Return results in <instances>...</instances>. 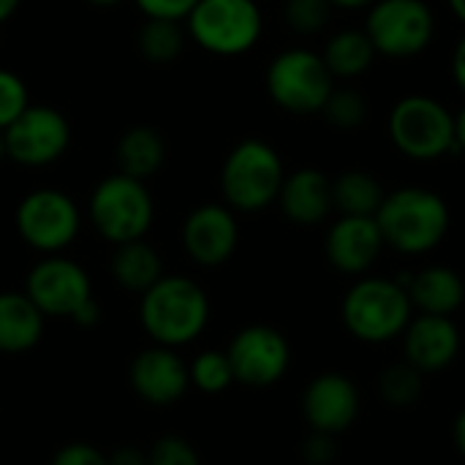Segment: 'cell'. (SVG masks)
<instances>
[{"instance_id": "cell-1", "label": "cell", "mask_w": 465, "mask_h": 465, "mask_svg": "<svg viewBox=\"0 0 465 465\" xmlns=\"http://www.w3.org/2000/svg\"><path fill=\"white\" fill-rule=\"evenodd\" d=\"M376 223L387 248L403 256H425L447 240L452 213L439 191L403 185L387 191L376 213Z\"/></svg>"}, {"instance_id": "cell-2", "label": "cell", "mask_w": 465, "mask_h": 465, "mask_svg": "<svg viewBox=\"0 0 465 465\" xmlns=\"http://www.w3.org/2000/svg\"><path fill=\"white\" fill-rule=\"evenodd\" d=\"M341 319L346 332L368 346H384L401 341L403 330L414 319V305L401 278L362 275L346 289L341 302Z\"/></svg>"}, {"instance_id": "cell-3", "label": "cell", "mask_w": 465, "mask_h": 465, "mask_svg": "<svg viewBox=\"0 0 465 465\" xmlns=\"http://www.w3.org/2000/svg\"><path fill=\"white\" fill-rule=\"evenodd\" d=\"M139 319L144 332L158 346L177 349L204 332L210 319V300L204 289L191 278H161L142 294Z\"/></svg>"}, {"instance_id": "cell-4", "label": "cell", "mask_w": 465, "mask_h": 465, "mask_svg": "<svg viewBox=\"0 0 465 465\" xmlns=\"http://www.w3.org/2000/svg\"><path fill=\"white\" fill-rule=\"evenodd\" d=\"M387 134L401 155L420 163L455 153V114L425 93H411L392 104Z\"/></svg>"}, {"instance_id": "cell-5", "label": "cell", "mask_w": 465, "mask_h": 465, "mask_svg": "<svg viewBox=\"0 0 465 465\" xmlns=\"http://www.w3.org/2000/svg\"><path fill=\"white\" fill-rule=\"evenodd\" d=\"M283 177L286 172L278 150L262 139H245L223 161L221 191L229 207L240 213H259L278 202Z\"/></svg>"}, {"instance_id": "cell-6", "label": "cell", "mask_w": 465, "mask_h": 465, "mask_svg": "<svg viewBox=\"0 0 465 465\" xmlns=\"http://www.w3.org/2000/svg\"><path fill=\"white\" fill-rule=\"evenodd\" d=\"M335 90V76L330 74L322 52L313 49H286L272 57L267 68L270 98L292 114H319Z\"/></svg>"}, {"instance_id": "cell-7", "label": "cell", "mask_w": 465, "mask_h": 465, "mask_svg": "<svg viewBox=\"0 0 465 465\" xmlns=\"http://www.w3.org/2000/svg\"><path fill=\"white\" fill-rule=\"evenodd\" d=\"M362 30L379 54L409 60L430 49L436 38V14L428 0H376L368 8Z\"/></svg>"}, {"instance_id": "cell-8", "label": "cell", "mask_w": 465, "mask_h": 465, "mask_svg": "<svg viewBox=\"0 0 465 465\" xmlns=\"http://www.w3.org/2000/svg\"><path fill=\"white\" fill-rule=\"evenodd\" d=\"M90 218L98 234L114 245L142 240L153 223V199L144 180L128 174L106 177L90 199Z\"/></svg>"}, {"instance_id": "cell-9", "label": "cell", "mask_w": 465, "mask_h": 465, "mask_svg": "<svg viewBox=\"0 0 465 465\" xmlns=\"http://www.w3.org/2000/svg\"><path fill=\"white\" fill-rule=\"evenodd\" d=\"M188 27L202 49L232 57L256 46L264 19L256 0H199Z\"/></svg>"}, {"instance_id": "cell-10", "label": "cell", "mask_w": 465, "mask_h": 465, "mask_svg": "<svg viewBox=\"0 0 465 465\" xmlns=\"http://www.w3.org/2000/svg\"><path fill=\"white\" fill-rule=\"evenodd\" d=\"M226 357L234 371V381L251 390H267L278 384L292 365V346L286 335L270 324H251L240 330Z\"/></svg>"}, {"instance_id": "cell-11", "label": "cell", "mask_w": 465, "mask_h": 465, "mask_svg": "<svg viewBox=\"0 0 465 465\" xmlns=\"http://www.w3.org/2000/svg\"><path fill=\"white\" fill-rule=\"evenodd\" d=\"M16 229L30 248L54 253L74 242L79 232V210L63 191L41 188L22 199L16 210Z\"/></svg>"}, {"instance_id": "cell-12", "label": "cell", "mask_w": 465, "mask_h": 465, "mask_svg": "<svg viewBox=\"0 0 465 465\" xmlns=\"http://www.w3.org/2000/svg\"><path fill=\"white\" fill-rule=\"evenodd\" d=\"M71 139L68 120L52 106H27L5 131V155L25 166H44L57 161Z\"/></svg>"}, {"instance_id": "cell-13", "label": "cell", "mask_w": 465, "mask_h": 465, "mask_svg": "<svg viewBox=\"0 0 465 465\" xmlns=\"http://www.w3.org/2000/svg\"><path fill=\"white\" fill-rule=\"evenodd\" d=\"M362 414V395L351 376L327 371L308 381L302 392V417L311 430L343 436Z\"/></svg>"}, {"instance_id": "cell-14", "label": "cell", "mask_w": 465, "mask_h": 465, "mask_svg": "<svg viewBox=\"0 0 465 465\" xmlns=\"http://www.w3.org/2000/svg\"><path fill=\"white\" fill-rule=\"evenodd\" d=\"M44 316H74L84 302L93 300L87 272L71 259H44L27 275L25 292Z\"/></svg>"}, {"instance_id": "cell-15", "label": "cell", "mask_w": 465, "mask_h": 465, "mask_svg": "<svg viewBox=\"0 0 465 465\" xmlns=\"http://www.w3.org/2000/svg\"><path fill=\"white\" fill-rule=\"evenodd\" d=\"M384 237L376 218L341 215L330 223L324 237V256L332 270L349 278L368 275L384 253Z\"/></svg>"}, {"instance_id": "cell-16", "label": "cell", "mask_w": 465, "mask_h": 465, "mask_svg": "<svg viewBox=\"0 0 465 465\" xmlns=\"http://www.w3.org/2000/svg\"><path fill=\"white\" fill-rule=\"evenodd\" d=\"M401 343H403V360L411 362L425 376H433L455 365L463 338L452 316L414 313V319L401 335Z\"/></svg>"}, {"instance_id": "cell-17", "label": "cell", "mask_w": 465, "mask_h": 465, "mask_svg": "<svg viewBox=\"0 0 465 465\" xmlns=\"http://www.w3.org/2000/svg\"><path fill=\"white\" fill-rule=\"evenodd\" d=\"M128 379L134 392L150 406H172L191 387L188 365L169 346H153L139 351L131 362Z\"/></svg>"}, {"instance_id": "cell-18", "label": "cell", "mask_w": 465, "mask_h": 465, "mask_svg": "<svg viewBox=\"0 0 465 465\" xmlns=\"http://www.w3.org/2000/svg\"><path fill=\"white\" fill-rule=\"evenodd\" d=\"M240 240L237 218L223 204L196 207L183 226V245L188 256L202 267H218L232 259Z\"/></svg>"}, {"instance_id": "cell-19", "label": "cell", "mask_w": 465, "mask_h": 465, "mask_svg": "<svg viewBox=\"0 0 465 465\" xmlns=\"http://www.w3.org/2000/svg\"><path fill=\"white\" fill-rule=\"evenodd\" d=\"M278 204L283 215L297 226H319L332 213V180L313 166H302L283 177Z\"/></svg>"}, {"instance_id": "cell-20", "label": "cell", "mask_w": 465, "mask_h": 465, "mask_svg": "<svg viewBox=\"0 0 465 465\" xmlns=\"http://www.w3.org/2000/svg\"><path fill=\"white\" fill-rule=\"evenodd\" d=\"M401 281L409 292L414 313L455 316L465 305V281L455 267L428 264Z\"/></svg>"}, {"instance_id": "cell-21", "label": "cell", "mask_w": 465, "mask_h": 465, "mask_svg": "<svg viewBox=\"0 0 465 465\" xmlns=\"http://www.w3.org/2000/svg\"><path fill=\"white\" fill-rule=\"evenodd\" d=\"M44 335V313L27 294H0V351L22 354L30 351Z\"/></svg>"}, {"instance_id": "cell-22", "label": "cell", "mask_w": 465, "mask_h": 465, "mask_svg": "<svg viewBox=\"0 0 465 465\" xmlns=\"http://www.w3.org/2000/svg\"><path fill=\"white\" fill-rule=\"evenodd\" d=\"M322 57L335 79L351 82L371 71L379 52L362 27H346V30H338L335 35H330Z\"/></svg>"}, {"instance_id": "cell-23", "label": "cell", "mask_w": 465, "mask_h": 465, "mask_svg": "<svg viewBox=\"0 0 465 465\" xmlns=\"http://www.w3.org/2000/svg\"><path fill=\"white\" fill-rule=\"evenodd\" d=\"M387 188L368 169H346L332 180V204L341 215L376 218Z\"/></svg>"}, {"instance_id": "cell-24", "label": "cell", "mask_w": 465, "mask_h": 465, "mask_svg": "<svg viewBox=\"0 0 465 465\" xmlns=\"http://www.w3.org/2000/svg\"><path fill=\"white\" fill-rule=\"evenodd\" d=\"M112 275L114 281L125 289V292H136L144 294L153 283H158L163 275L161 267V256L155 253V248H150L142 240L134 242H123L117 245L114 256H112Z\"/></svg>"}, {"instance_id": "cell-25", "label": "cell", "mask_w": 465, "mask_h": 465, "mask_svg": "<svg viewBox=\"0 0 465 465\" xmlns=\"http://www.w3.org/2000/svg\"><path fill=\"white\" fill-rule=\"evenodd\" d=\"M163 153H166V147L155 128L134 125L123 134V139L117 144V163H120L123 174L144 180L153 172H158V166L163 163Z\"/></svg>"}, {"instance_id": "cell-26", "label": "cell", "mask_w": 465, "mask_h": 465, "mask_svg": "<svg viewBox=\"0 0 465 465\" xmlns=\"http://www.w3.org/2000/svg\"><path fill=\"white\" fill-rule=\"evenodd\" d=\"M425 390H428V376L406 360L390 362L376 379V392L381 403L398 411L414 409L425 398Z\"/></svg>"}, {"instance_id": "cell-27", "label": "cell", "mask_w": 465, "mask_h": 465, "mask_svg": "<svg viewBox=\"0 0 465 465\" xmlns=\"http://www.w3.org/2000/svg\"><path fill=\"white\" fill-rule=\"evenodd\" d=\"M185 35L174 19H147L139 33V49L153 63H169L183 52Z\"/></svg>"}, {"instance_id": "cell-28", "label": "cell", "mask_w": 465, "mask_h": 465, "mask_svg": "<svg viewBox=\"0 0 465 465\" xmlns=\"http://www.w3.org/2000/svg\"><path fill=\"white\" fill-rule=\"evenodd\" d=\"M322 114L327 117V123L338 131H357L360 125L368 123L371 114V104L368 98L354 90V87H335L322 109Z\"/></svg>"}, {"instance_id": "cell-29", "label": "cell", "mask_w": 465, "mask_h": 465, "mask_svg": "<svg viewBox=\"0 0 465 465\" xmlns=\"http://www.w3.org/2000/svg\"><path fill=\"white\" fill-rule=\"evenodd\" d=\"M188 373H191V384L196 390H202L204 395L226 392L234 384V371H232V362H229L226 351H215V349L202 351L188 365Z\"/></svg>"}, {"instance_id": "cell-30", "label": "cell", "mask_w": 465, "mask_h": 465, "mask_svg": "<svg viewBox=\"0 0 465 465\" xmlns=\"http://www.w3.org/2000/svg\"><path fill=\"white\" fill-rule=\"evenodd\" d=\"M332 3L330 0H286L283 5V19L292 30L302 35L322 33L332 16Z\"/></svg>"}, {"instance_id": "cell-31", "label": "cell", "mask_w": 465, "mask_h": 465, "mask_svg": "<svg viewBox=\"0 0 465 465\" xmlns=\"http://www.w3.org/2000/svg\"><path fill=\"white\" fill-rule=\"evenodd\" d=\"M147 465H202V458L183 436H161L147 452Z\"/></svg>"}, {"instance_id": "cell-32", "label": "cell", "mask_w": 465, "mask_h": 465, "mask_svg": "<svg viewBox=\"0 0 465 465\" xmlns=\"http://www.w3.org/2000/svg\"><path fill=\"white\" fill-rule=\"evenodd\" d=\"M25 109H27L25 82L11 71H0V131H5Z\"/></svg>"}, {"instance_id": "cell-33", "label": "cell", "mask_w": 465, "mask_h": 465, "mask_svg": "<svg viewBox=\"0 0 465 465\" xmlns=\"http://www.w3.org/2000/svg\"><path fill=\"white\" fill-rule=\"evenodd\" d=\"M302 460L308 465H335V460H338V436L311 430V436L302 441Z\"/></svg>"}, {"instance_id": "cell-34", "label": "cell", "mask_w": 465, "mask_h": 465, "mask_svg": "<svg viewBox=\"0 0 465 465\" xmlns=\"http://www.w3.org/2000/svg\"><path fill=\"white\" fill-rule=\"evenodd\" d=\"M52 465H109V458L84 441H74L57 450V455L52 458Z\"/></svg>"}, {"instance_id": "cell-35", "label": "cell", "mask_w": 465, "mask_h": 465, "mask_svg": "<svg viewBox=\"0 0 465 465\" xmlns=\"http://www.w3.org/2000/svg\"><path fill=\"white\" fill-rule=\"evenodd\" d=\"M139 8L147 14V19H188V14L196 8L199 0H136Z\"/></svg>"}, {"instance_id": "cell-36", "label": "cell", "mask_w": 465, "mask_h": 465, "mask_svg": "<svg viewBox=\"0 0 465 465\" xmlns=\"http://www.w3.org/2000/svg\"><path fill=\"white\" fill-rule=\"evenodd\" d=\"M109 458V465H147V452H139L136 447H120Z\"/></svg>"}, {"instance_id": "cell-37", "label": "cell", "mask_w": 465, "mask_h": 465, "mask_svg": "<svg viewBox=\"0 0 465 465\" xmlns=\"http://www.w3.org/2000/svg\"><path fill=\"white\" fill-rule=\"evenodd\" d=\"M452 79H455L458 90L465 95V33L460 35V41L455 44V52H452Z\"/></svg>"}, {"instance_id": "cell-38", "label": "cell", "mask_w": 465, "mask_h": 465, "mask_svg": "<svg viewBox=\"0 0 465 465\" xmlns=\"http://www.w3.org/2000/svg\"><path fill=\"white\" fill-rule=\"evenodd\" d=\"M79 327H95L98 324V319H101V308H98V302L95 300H90V302H84L74 316H71Z\"/></svg>"}, {"instance_id": "cell-39", "label": "cell", "mask_w": 465, "mask_h": 465, "mask_svg": "<svg viewBox=\"0 0 465 465\" xmlns=\"http://www.w3.org/2000/svg\"><path fill=\"white\" fill-rule=\"evenodd\" d=\"M452 441H455V450L465 458V406L460 409V414L455 417V425H452Z\"/></svg>"}, {"instance_id": "cell-40", "label": "cell", "mask_w": 465, "mask_h": 465, "mask_svg": "<svg viewBox=\"0 0 465 465\" xmlns=\"http://www.w3.org/2000/svg\"><path fill=\"white\" fill-rule=\"evenodd\" d=\"M455 153H465V104L455 112Z\"/></svg>"}, {"instance_id": "cell-41", "label": "cell", "mask_w": 465, "mask_h": 465, "mask_svg": "<svg viewBox=\"0 0 465 465\" xmlns=\"http://www.w3.org/2000/svg\"><path fill=\"white\" fill-rule=\"evenodd\" d=\"M332 8H341V11H368L376 0H330Z\"/></svg>"}, {"instance_id": "cell-42", "label": "cell", "mask_w": 465, "mask_h": 465, "mask_svg": "<svg viewBox=\"0 0 465 465\" xmlns=\"http://www.w3.org/2000/svg\"><path fill=\"white\" fill-rule=\"evenodd\" d=\"M19 0H0V22H5L14 11H16Z\"/></svg>"}, {"instance_id": "cell-43", "label": "cell", "mask_w": 465, "mask_h": 465, "mask_svg": "<svg viewBox=\"0 0 465 465\" xmlns=\"http://www.w3.org/2000/svg\"><path fill=\"white\" fill-rule=\"evenodd\" d=\"M450 3V11L455 14V19H460L465 25V0H447Z\"/></svg>"}, {"instance_id": "cell-44", "label": "cell", "mask_w": 465, "mask_h": 465, "mask_svg": "<svg viewBox=\"0 0 465 465\" xmlns=\"http://www.w3.org/2000/svg\"><path fill=\"white\" fill-rule=\"evenodd\" d=\"M87 3H93V5H114L120 0H87Z\"/></svg>"}, {"instance_id": "cell-45", "label": "cell", "mask_w": 465, "mask_h": 465, "mask_svg": "<svg viewBox=\"0 0 465 465\" xmlns=\"http://www.w3.org/2000/svg\"><path fill=\"white\" fill-rule=\"evenodd\" d=\"M5 155V142H3V131H0V158Z\"/></svg>"}]
</instances>
